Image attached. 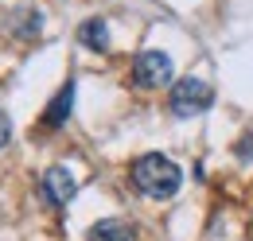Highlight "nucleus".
<instances>
[{"label": "nucleus", "instance_id": "obj_8", "mask_svg": "<svg viewBox=\"0 0 253 241\" xmlns=\"http://www.w3.org/2000/svg\"><path fill=\"white\" fill-rule=\"evenodd\" d=\"M8 140H12V120H8V113L0 109V148H4Z\"/></svg>", "mask_w": 253, "mask_h": 241}, {"label": "nucleus", "instance_id": "obj_3", "mask_svg": "<svg viewBox=\"0 0 253 241\" xmlns=\"http://www.w3.org/2000/svg\"><path fill=\"white\" fill-rule=\"evenodd\" d=\"M171 82V59L164 51H140L132 59V86L136 90H160Z\"/></svg>", "mask_w": 253, "mask_h": 241}, {"label": "nucleus", "instance_id": "obj_2", "mask_svg": "<svg viewBox=\"0 0 253 241\" xmlns=\"http://www.w3.org/2000/svg\"><path fill=\"white\" fill-rule=\"evenodd\" d=\"M211 101H214V90L203 78H179L168 93V105L175 117H199L203 109H211Z\"/></svg>", "mask_w": 253, "mask_h": 241}, {"label": "nucleus", "instance_id": "obj_7", "mask_svg": "<svg viewBox=\"0 0 253 241\" xmlns=\"http://www.w3.org/2000/svg\"><path fill=\"white\" fill-rule=\"evenodd\" d=\"M86 241H128V226L117 222V218H105V222H97L86 234Z\"/></svg>", "mask_w": 253, "mask_h": 241}, {"label": "nucleus", "instance_id": "obj_5", "mask_svg": "<svg viewBox=\"0 0 253 241\" xmlns=\"http://www.w3.org/2000/svg\"><path fill=\"white\" fill-rule=\"evenodd\" d=\"M74 93H78V86L74 82H66L63 90L55 93V101L47 105V117H43V128H59L66 117H70V105H74Z\"/></svg>", "mask_w": 253, "mask_h": 241}, {"label": "nucleus", "instance_id": "obj_9", "mask_svg": "<svg viewBox=\"0 0 253 241\" xmlns=\"http://www.w3.org/2000/svg\"><path fill=\"white\" fill-rule=\"evenodd\" d=\"M238 156H242V160H253V132L246 136V144H238Z\"/></svg>", "mask_w": 253, "mask_h": 241}, {"label": "nucleus", "instance_id": "obj_6", "mask_svg": "<svg viewBox=\"0 0 253 241\" xmlns=\"http://www.w3.org/2000/svg\"><path fill=\"white\" fill-rule=\"evenodd\" d=\"M78 39L90 51H109V28H105V20H86L78 28Z\"/></svg>", "mask_w": 253, "mask_h": 241}, {"label": "nucleus", "instance_id": "obj_1", "mask_svg": "<svg viewBox=\"0 0 253 241\" xmlns=\"http://www.w3.org/2000/svg\"><path fill=\"white\" fill-rule=\"evenodd\" d=\"M179 183H183L179 163L160 156V152H148V156H140L132 163V187L140 195H148V199H171L179 191Z\"/></svg>", "mask_w": 253, "mask_h": 241}, {"label": "nucleus", "instance_id": "obj_4", "mask_svg": "<svg viewBox=\"0 0 253 241\" xmlns=\"http://www.w3.org/2000/svg\"><path fill=\"white\" fill-rule=\"evenodd\" d=\"M39 191H43V202H51L55 210H63L66 202L78 195V179L66 167H47L43 179H39Z\"/></svg>", "mask_w": 253, "mask_h": 241}]
</instances>
